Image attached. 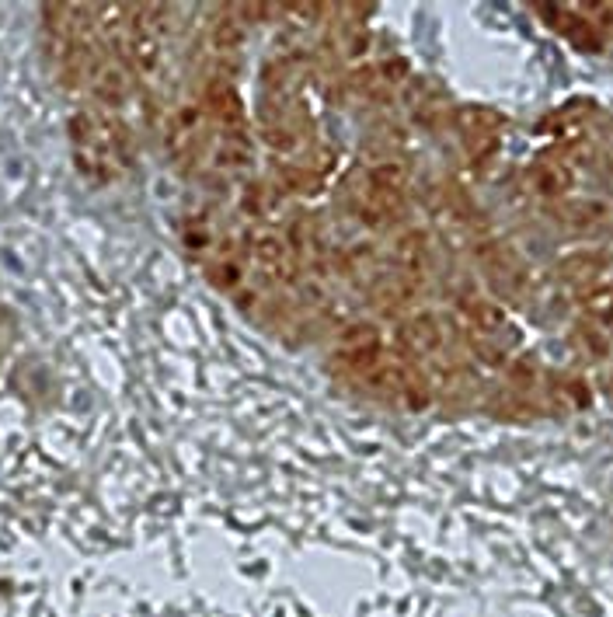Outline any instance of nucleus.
<instances>
[{
	"label": "nucleus",
	"mask_w": 613,
	"mask_h": 617,
	"mask_svg": "<svg viewBox=\"0 0 613 617\" xmlns=\"http://www.w3.org/2000/svg\"><path fill=\"white\" fill-rule=\"evenodd\" d=\"M74 161L91 182H119L133 168V133L115 112L84 109L70 119Z\"/></svg>",
	"instance_id": "obj_1"
},
{
	"label": "nucleus",
	"mask_w": 613,
	"mask_h": 617,
	"mask_svg": "<svg viewBox=\"0 0 613 617\" xmlns=\"http://www.w3.org/2000/svg\"><path fill=\"white\" fill-rule=\"evenodd\" d=\"M474 258H478L485 279L502 293L506 300H523L530 293V269L526 262L516 255V248H509L506 241L488 238L474 248Z\"/></svg>",
	"instance_id": "obj_2"
},
{
	"label": "nucleus",
	"mask_w": 613,
	"mask_h": 617,
	"mask_svg": "<svg viewBox=\"0 0 613 617\" xmlns=\"http://www.w3.org/2000/svg\"><path fill=\"white\" fill-rule=\"evenodd\" d=\"M460 140H464L467 154L474 164L488 161V157L499 150V133H502V116L485 105H460L457 116H453Z\"/></svg>",
	"instance_id": "obj_3"
},
{
	"label": "nucleus",
	"mask_w": 613,
	"mask_h": 617,
	"mask_svg": "<svg viewBox=\"0 0 613 617\" xmlns=\"http://www.w3.org/2000/svg\"><path fill=\"white\" fill-rule=\"evenodd\" d=\"M248 255L255 258V265L272 279V283H297L300 262H297V255H293L290 241L279 231L255 227V231L248 234Z\"/></svg>",
	"instance_id": "obj_4"
},
{
	"label": "nucleus",
	"mask_w": 613,
	"mask_h": 617,
	"mask_svg": "<svg viewBox=\"0 0 613 617\" xmlns=\"http://www.w3.org/2000/svg\"><path fill=\"white\" fill-rule=\"evenodd\" d=\"M206 143V109L203 102H185L171 112L168 123V150L182 168L199 161V150Z\"/></svg>",
	"instance_id": "obj_5"
},
{
	"label": "nucleus",
	"mask_w": 613,
	"mask_h": 617,
	"mask_svg": "<svg viewBox=\"0 0 613 617\" xmlns=\"http://www.w3.org/2000/svg\"><path fill=\"white\" fill-rule=\"evenodd\" d=\"M537 14L554 28V32L565 35L575 49H589V53H596V49L603 46V32L586 18V14H582V7H544V4H537Z\"/></svg>",
	"instance_id": "obj_6"
},
{
	"label": "nucleus",
	"mask_w": 613,
	"mask_h": 617,
	"mask_svg": "<svg viewBox=\"0 0 613 617\" xmlns=\"http://www.w3.org/2000/svg\"><path fill=\"white\" fill-rule=\"evenodd\" d=\"M526 189L544 203H561L575 189V171L558 157H547V161H537L526 171Z\"/></svg>",
	"instance_id": "obj_7"
},
{
	"label": "nucleus",
	"mask_w": 613,
	"mask_h": 617,
	"mask_svg": "<svg viewBox=\"0 0 613 617\" xmlns=\"http://www.w3.org/2000/svg\"><path fill=\"white\" fill-rule=\"evenodd\" d=\"M418 286H422V279H411L398 269L380 272V276L370 283V304L377 307V311H384V314H398V311H405L411 300H415Z\"/></svg>",
	"instance_id": "obj_8"
},
{
	"label": "nucleus",
	"mask_w": 613,
	"mask_h": 617,
	"mask_svg": "<svg viewBox=\"0 0 613 617\" xmlns=\"http://www.w3.org/2000/svg\"><path fill=\"white\" fill-rule=\"evenodd\" d=\"M203 109L206 116H213L220 129H248L244 123V102L241 95H237V88L230 81H223V77H213V81L206 84L203 91Z\"/></svg>",
	"instance_id": "obj_9"
},
{
	"label": "nucleus",
	"mask_w": 613,
	"mask_h": 617,
	"mask_svg": "<svg viewBox=\"0 0 613 617\" xmlns=\"http://www.w3.org/2000/svg\"><path fill=\"white\" fill-rule=\"evenodd\" d=\"M401 349L411 356H432L443 349V325H439L436 314H411L398 332Z\"/></svg>",
	"instance_id": "obj_10"
},
{
	"label": "nucleus",
	"mask_w": 613,
	"mask_h": 617,
	"mask_svg": "<svg viewBox=\"0 0 613 617\" xmlns=\"http://www.w3.org/2000/svg\"><path fill=\"white\" fill-rule=\"evenodd\" d=\"M213 161L216 168L227 171H244L255 164V143H251L248 129H220L213 143Z\"/></svg>",
	"instance_id": "obj_11"
},
{
	"label": "nucleus",
	"mask_w": 613,
	"mask_h": 617,
	"mask_svg": "<svg viewBox=\"0 0 613 617\" xmlns=\"http://www.w3.org/2000/svg\"><path fill=\"white\" fill-rule=\"evenodd\" d=\"M558 217L565 220L575 231H596V227H607L613 210L603 199H565L558 206Z\"/></svg>",
	"instance_id": "obj_12"
},
{
	"label": "nucleus",
	"mask_w": 613,
	"mask_h": 617,
	"mask_svg": "<svg viewBox=\"0 0 613 617\" xmlns=\"http://www.w3.org/2000/svg\"><path fill=\"white\" fill-rule=\"evenodd\" d=\"M425 234L422 231H405L398 234V241H394L391 255H394V269L405 272L411 279H422V269H425Z\"/></svg>",
	"instance_id": "obj_13"
},
{
	"label": "nucleus",
	"mask_w": 613,
	"mask_h": 617,
	"mask_svg": "<svg viewBox=\"0 0 613 617\" xmlns=\"http://www.w3.org/2000/svg\"><path fill=\"white\" fill-rule=\"evenodd\" d=\"M558 272L575 286H596L603 272H607V258L600 251H575V255H568L558 265Z\"/></svg>",
	"instance_id": "obj_14"
},
{
	"label": "nucleus",
	"mask_w": 613,
	"mask_h": 617,
	"mask_svg": "<svg viewBox=\"0 0 613 617\" xmlns=\"http://www.w3.org/2000/svg\"><path fill=\"white\" fill-rule=\"evenodd\" d=\"M262 140L269 143L272 150H279V154H293V150L304 147V133H300V123H293V119L283 116V112L262 119Z\"/></svg>",
	"instance_id": "obj_15"
},
{
	"label": "nucleus",
	"mask_w": 613,
	"mask_h": 617,
	"mask_svg": "<svg viewBox=\"0 0 613 617\" xmlns=\"http://www.w3.org/2000/svg\"><path fill=\"white\" fill-rule=\"evenodd\" d=\"M579 304H582V314L589 318V325L610 332L613 328V286H607V283L586 286L582 297H579Z\"/></svg>",
	"instance_id": "obj_16"
},
{
	"label": "nucleus",
	"mask_w": 613,
	"mask_h": 617,
	"mask_svg": "<svg viewBox=\"0 0 613 617\" xmlns=\"http://www.w3.org/2000/svg\"><path fill=\"white\" fill-rule=\"evenodd\" d=\"M213 46L220 49V53H230V49L241 46V21H237L234 14H223V18H216Z\"/></svg>",
	"instance_id": "obj_17"
}]
</instances>
